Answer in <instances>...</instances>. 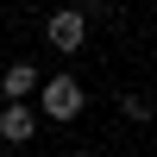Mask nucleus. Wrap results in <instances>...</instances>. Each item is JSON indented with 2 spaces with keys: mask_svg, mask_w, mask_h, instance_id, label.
<instances>
[{
  "mask_svg": "<svg viewBox=\"0 0 157 157\" xmlns=\"http://www.w3.org/2000/svg\"><path fill=\"white\" fill-rule=\"evenodd\" d=\"M0 94H6V107L25 101V94H44V75H38L32 63H6V69H0Z\"/></svg>",
  "mask_w": 157,
  "mask_h": 157,
  "instance_id": "7ed1b4c3",
  "label": "nucleus"
},
{
  "mask_svg": "<svg viewBox=\"0 0 157 157\" xmlns=\"http://www.w3.org/2000/svg\"><path fill=\"white\" fill-rule=\"evenodd\" d=\"M75 157H94V151H75Z\"/></svg>",
  "mask_w": 157,
  "mask_h": 157,
  "instance_id": "423d86ee",
  "label": "nucleus"
},
{
  "mask_svg": "<svg viewBox=\"0 0 157 157\" xmlns=\"http://www.w3.org/2000/svg\"><path fill=\"white\" fill-rule=\"evenodd\" d=\"M44 38H50V50H82V38H88V13H75V6L50 13V19H44Z\"/></svg>",
  "mask_w": 157,
  "mask_h": 157,
  "instance_id": "f257e3e1",
  "label": "nucleus"
},
{
  "mask_svg": "<svg viewBox=\"0 0 157 157\" xmlns=\"http://www.w3.org/2000/svg\"><path fill=\"white\" fill-rule=\"evenodd\" d=\"M120 113H126V120H138V126H145V120H151L157 107H151V101H138V94H126V101H120Z\"/></svg>",
  "mask_w": 157,
  "mask_h": 157,
  "instance_id": "39448f33",
  "label": "nucleus"
},
{
  "mask_svg": "<svg viewBox=\"0 0 157 157\" xmlns=\"http://www.w3.org/2000/svg\"><path fill=\"white\" fill-rule=\"evenodd\" d=\"M32 132H38V113L25 107V101L0 107V138H6V145H32Z\"/></svg>",
  "mask_w": 157,
  "mask_h": 157,
  "instance_id": "20e7f679",
  "label": "nucleus"
},
{
  "mask_svg": "<svg viewBox=\"0 0 157 157\" xmlns=\"http://www.w3.org/2000/svg\"><path fill=\"white\" fill-rule=\"evenodd\" d=\"M75 113H82L75 75H50V82H44V120H75Z\"/></svg>",
  "mask_w": 157,
  "mask_h": 157,
  "instance_id": "f03ea898",
  "label": "nucleus"
}]
</instances>
